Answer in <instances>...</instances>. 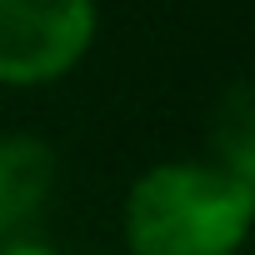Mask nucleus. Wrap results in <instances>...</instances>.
I'll return each instance as SVG.
<instances>
[{"label":"nucleus","instance_id":"obj_3","mask_svg":"<svg viewBox=\"0 0 255 255\" xmlns=\"http://www.w3.org/2000/svg\"><path fill=\"white\" fill-rule=\"evenodd\" d=\"M50 190H55V150L35 135H0V230L35 220Z\"/></svg>","mask_w":255,"mask_h":255},{"label":"nucleus","instance_id":"obj_4","mask_svg":"<svg viewBox=\"0 0 255 255\" xmlns=\"http://www.w3.org/2000/svg\"><path fill=\"white\" fill-rule=\"evenodd\" d=\"M210 140H215V165L255 180V110H250V90L245 85H235L225 95V105L215 110Z\"/></svg>","mask_w":255,"mask_h":255},{"label":"nucleus","instance_id":"obj_5","mask_svg":"<svg viewBox=\"0 0 255 255\" xmlns=\"http://www.w3.org/2000/svg\"><path fill=\"white\" fill-rule=\"evenodd\" d=\"M0 255H55V250H45V245H30V240H20V245H5Z\"/></svg>","mask_w":255,"mask_h":255},{"label":"nucleus","instance_id":"obj_2","mask_svg":"<svg viewBox=\"0 0 255 255\" xmlns=\"http://www.w3.org/2000/svg\"><path fill=\"white\" fill-rule=\"evenodd\" d=\"M95 40V0H0V85H50Z\"/></svg>","mask_w":255,"mask_h":255},{"label":"nucleus","instance_id":"obj_1","mask_svg":"<svg viewBox=\"0 0 255 255\" xmlns=\"http://www.w3.org/2000/svg\"><path fill=\"white\" fill-rule=\"evenodd\" d=\"M255 180L170 160L145 170L125 195V245L135 255H235L250 235Z\"/></svg>","mask_w":255,"mask_h":255}]
</instances>
